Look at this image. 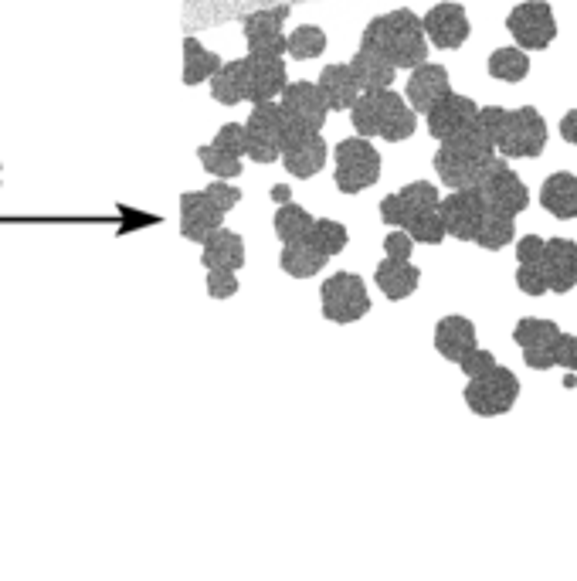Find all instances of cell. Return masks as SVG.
<instances>
[{
	"instance_id": "4fadbf2b",
	"label": "cell",
	"mask_w": 577,
	"mask_h": 581,
	"mask_svg": "<svg viewBox=\"0 0 577 581\" xmlns=\"http://www.w3.org/2000/svg\"><path fill=\"white\" fill-rule=\"evenodd\" d=\"M438 211H442L445 232H449L452 238H459V242H472L479 232V225H482V218H486V204H482L476 187H462V191L442 198Z\"/></svg>"
},
{
	"instance_id": "7dc6e473",
	"label": "cell",
	"mask_w": 577,
	"mask_h": 581,
	"mask_svg": "<svg viewBox=\"0 0 577 581\" xmlns=\"http://www.w3.org/2000/svg\"><path fill=\"white\" fill-rule=\"evenodd\" d=\"M561 136H564L567 143H574V147H577V109H571V113L561 119Z\"/></svg>"
},
{
	"instance_id": "ee69618b",
	"label": "cell",
	"mask_w": 577,
	"mask_h": 581,
	"mask_svg": "<svg viewBox=\"0 0 577 581\" xmlns=\"http://www.w3.org/2000/svg\"><path fill=\"white\" fill-rule=\"evenodd\" d=\"M547 255V242L540 235H527L520 238V245H516V259H520V266H537V262H544Z\"/></svg>"
},
{
	"instance_id": "5b68a950",
	"label": "cell",
	"mask_w": 577,
	"mask_h": 581,
	"mask_svg": "<svg viewBox=\"0 0 577 581\" xmlns=\"http://www.w3.org/2000/svg\"><path fill=\"white\" fill-rule=\"evenodd\" d=\"M292 130L282 102H258L245 123L248 133V160L255 164H275L282 160V147H286V136Z\"/></svg>"
},
{
	"instance_id": "e0dca14e",
	"label": "cell",
	"mask_w": 577,
	"mask_h": 581,
	"mask_svg": "<svg viewBox=\"0 0 577 581\" xmlns=\"http://www.w3.org/2000/svg\"><path fill=\"white\" fill-rule=\"evenodd\" d=\"M421 24H425V34L428 41H432L435 48H459L465 45V38H469V14H465L462 4H435L432 11L421 17Z\"/></svg>"
},
{
	"instance_id": "5bb4252c",
	"label": "cell",
	"mask_w": 577,
	"mask_h": 581,
	"mask_svg": "<svg viewBox=\"0 0 577 581\" xmlns=\"http://www.w3.org/2000/svg\"><path fill=\"white\" fill-rule=\"evenodd\" d=\"M279 102H282V109H286V116L296 126H303V130L320 133L326 116H330V102H326L316 82H289Z\"/></svg>"
},
{
	"instance_id": "7a4b0ae2",
	"label": "cell",
	"mask_w": 577,
	"mask_h": 581,
	"mask_svg": "<svg viewBox=\"0 0 577 581\" xmlns=\"http://www.w3.org/2000/svg\"><path fill=\"white\" fill-rule=\"evenodd\" d=\"M496 140L486 133V126L479 123V116L465 126L462 133H455L452 140H445L435 153V170L442 177L445 187L462 191V187H476L479 177L496 164L493 157Z\"/></svg>"
},
{
	"instance_id": "44dd1931",
	"label": "cell",
	"mask_w": 577,
	"mask_h": 581,
	"mask_svg": "<svg viewBox=\"0 0 577 581\" xmlns=\"http://www.w3.org/2000/svg\"><path fill=\"white\" fill-rule=\"evenodd\" d=\"M476 344V327L465 316H442L435 323V350L452 364H462L465 354H472Z\"/></svg>"
},
{
	"instance_id": "6da1fadb",
	"label": "cell",
	"mask_w": 577,
	"mask_h": 581,
	"mask_svg": "<svg viewBox=\"0 0 577 581\" xmlns=\"http://www.w3.org/2000/svg\"><path fill=\"white\" fill-rule=\"evenodd\" d=\"M360 48H370L377 55H384L394 68H408L415 72L418 65H425L428 58V34L418 14H411L408 7L391 14H381L364 28Z\"/></svg>"
},
{
	"instance_id": "7402d4cb",
	"label": "cell",
	"mask_w": 577,
	"mask_h": 581,
	"mask_svg": "<svg viewBox=\"0 0 577 581\" xmlns=\"http://www.w3.org/2000/svg\"><path fill=\"white\" fill-rule=\"evenodd\" d=\"M544 269L550 279V293H571L577 286V242H571V238H550Z\"/></svg>"
},
{
	"instance_id": "83f0119b",
	"label": "cell",
	"mask_w": 577,
	"mask_h": 581,
	"mask_svg": "<svg viewBox=\"0 0 577 581\" xmlns=\"http://www.w3.org/2000/svg\"><path fill=\"white\" fill-rule=\"evenodd\" d=\"M275 225V235L282 238V245H296V242H306L309 232H313L316 218L309 215L306 208H299V204H279V211H275L272 218Z\"/></svg>"
},
{
	"instance_id": "f1b7e54d",
	"label": "cell",
	"mask_w": 577,
	"mask_h": 581,
	"mask_svg": "<svg viewBox=\"0 0 577 581\" xmlns=\"http://www.w3.org/2000/svg\"><path fill=\"white\" fill-rule=\"evenodd\" d=\"M282 269H286V276L292 279H309L316 276V272H323V266L330 259H326L323 252H316L309 242H296V245H282Z\"/></svg>"
},
{
	"instance_id": "f6af8a7d",
	"label": "cell",
	"mask_w": 577,
	"mask_h": 581,
	"mask_svg": "<svg viewBox=\"0 0 577 581\" xmlns=\"http://www.w3.org/2000/svg\"><path fill=\"white\" fill-rule=\"evenodd\" d=\"M554 364L564 367V371L577 374V337H571V333H561V337L554 340Z\"/></svg>"
},
{
	"instance_id": "e575fe53",
	"label": "cell",
	"mask_w": 577,
	"mask_h": 581,
	"mask_svg": "<svg viewBox=\"0 0 577 581\" xmlns=\"http://www.w3.org/2000/svg\"><path fill=\"white\" fill-rule=\"evenodd\" d=\"M347 228L340 225V221H330V218H316L313 232H309L306 242L313 245L316 252H323L326 259H333V255H340L347 249Z\"/></svg>"
},
{
	"instance_id": "681fc988",
	"label": "cell",
	"mask_w": 577,
	"mask_h": 581,
	"mask_svg": "<svg viewBox=\"0 0 577 581\" xmlns=\"http://www.w3.org/2000/svg\"><path fill=\"white\" fill-rule=\"evenodd\" d=\"M577 384V374L574 371H567V378H564V388H574Z\"/></svg>"
},
{
	"instance_id": "7c38bea8",
	"label": "cell",
	"mask_w": 577,
	"mask_h": 581,
	"mask_svg": "<svg viewBox=\"0 0 577 581\" xmlns=\"http://www.w3.org/2000/svg\"><path fill=\"white\" fill-rule=\"evenodd\" d=\"M282 164H286L292 177L309 181V177L320 174L323 164H326V140L316 130H303V126L292 123V130L286 136V147H282Z\"/></svg>"
},
{
	"instance_id": "d6986e66",
	"label": "cell",
	"mask_w": 577,
	"mask_h": 581,
	"mask_svg": "<svg viewBox=\"0 0 577 581\" xmlns=\"http://www.w3.org/2000/svg\"><path fill=\"white\" fill-rule=\"evenodd\" d=\"M452 96V82H449V72H445L442 65H418L415 72H411L408 79V99H411V109L415 113H432L442 99Z\"/></svg>"
},
{
	"instance_id": "8fae6325",
	"label": "cell",
	"mask_w": 577,
	"mask_h": 581,
	"mask_svg": "<svg viewBox=\"0 0 577 581\" xmlns=\"http://www.w3.org/2000/svg\"><path fill=\"white\" fill-rule=\"evenodd\" d=\"M289 17V7H269V11H255L241 21L248 41V55H265V58H282L289 51V38L282 34V24Z\"/></svg>"
},
{
	"instance_id": "d590c367",
	"label": "cell",
	"mask_w": 577,
	"mask_h": 581,
	"mask_svg": "<svg viewBox=\"0 0 577 581\" xmlns=\"http://www.w3.org/2000/svg\"><path fill=\"white\" fill-rule=\"evenodd\" d=\"M326 51V34L316 24H303L289 34V55L299 58V62H309V58H320Z\"/></svg>"
},
{
	"instance_id": "ab89813d",
	"label": "cell",
	"mask_w": 577,
	"mask_h": 581,
	"mask_svg": "<svg viewBox=\"0 0 577 581\" xmlns=\"http://www.w3.org/2000/svg\"><path fill=\"white\" fill-rule=\"evenodd\" d=\"M214 147L235 153V157H245V153H248V133H245V123H228V126H221L218 136H214Z\"/></svg>"
},
{
	"instance_id": "9c48e42d",
	"label": "cell",
	"mask_w": 577,
	"mask_h": 581,
	"mask_svg": "<svg viewBox=\"0 0 577 581\" xmlns=\"http://www.w3.org/2000/svg\"><path fill=\"white\" fill-rule=\"evenodd\" d=\"M381 177V153L360 140H343L337 147V187L343 194H360Z\"/></svg>"
},
{
	"instance_id": "d6a6232c",
	"label": "cell",
	"mask_w": 577,
	"mask_h": 581,
	"mask_svg": "<svg viewBox=\"0 0 577 581\" xmlns=\"http://www.w3.org/2000/svg\"><path fill=\"white\" fill-rule=\"evenodd\" d=\"M472 242L479 245V249L486 252H499L506 249V245L513 242V218L510 215H496V211H486V218H482L479 232Z\"/></svg>"
},
{
	"instance_id": "836d02e7",
	"label": "cell",
	"mask_w": 577,
	"mask_h": 581,
	"mask_svg": "<svg viewBox=\"0 0 577 581\" xmlns=\"http://www.w3.org/2000/svg\"><path fill=\"white\" fill-rule=\"evenodd\" d=\"M557 337H561V327H557L554 320H540V316H527V320H520L513 330V340L523 350L547 347V344H554Z\"/></svg>"
},
{
	"instance_id": "9a60e30c",
	"label": "cell",
	"mask_w": 577,
	"mask_h": 581,
	"mask_svg": "<svg viewBox=\"0 0 577 581\" xmlns=\"http://www.w3.org/2000/svg\"><path fill=\"white\" fill-rule=\"evenodd\" d=\"M241 68H245V99L248 102H272L275 96H282L289 85L286 62L282 58H265V55H248L241 58Z\"/></svg>"
},
{
	"instance_id": "74e56055",
	"label": "cell",
	"mask_w": 577,
	"mask_h": 581,
	"mask_svg": "<svg viewBox=\"0 0 577 581\" xmlns=\"http://www.w3.org/2000/svg\"><path fill=\"white\" fill-rule=\"evenodd\" d=\"M197 157H201L204 170H211L218 181H228V177H238L241 174V157H235V153L221 150V147H201L197 150Z\"/></svg>"
},
{
	"instance_id": "2e32d148",
	"label": "cell",
	"mask_w": 577,
	"mask_h": 581,
	"mask_svg": "<svg viewBox=\"0 0 577 581\" xmlns=\"http://www.w3.org/2000/svg\"><path fill=\"white\" fill-rule=\"evenodd\" d=\"M438 204H442V198H438V187L428 184V181H415V184L401 187L398 194H391V198L381 201V218L387 221V225L404 228L411 218L428 215V211H438Z\"/></svg>"
},
{
	"instance_id": "f546056e",
	"label": "cell",
	"mask_w": 577,
	"mask_h": 581,
	"mask_svg": "<svg viewBox=\"0 0 577 581\" xmlns=\"http://www.w3.org/2000/svg\"><path fill=\"white\" fill-rule=\"evenodd\" d=\"M221 68V58L211 55L208 48L201 45L197 38H187L184 41V82L187 85H197L204 79H214Z\"/></svg>"
},
{
	"instance_id": "1f68e13d",
	"label": "cell",
	"mask_w": 577,
	"mask_h": 581,
	"mask_svg": "<svg viewBox=\"0 0 577 581\" xmlns=\"http://www.w3.org/2000/svg\"><path fill=\"white\" fill-rule=\"evenodd\" d=\"M211 96L225 102V106L245 102V68H241V58L218 68V75L211 79Z\"/></svg>"
},
{
	"instance_id": "cb8c5ba5",
	"label": "cell",
	"mask_w": 577,
	"mask_h": 581,
	"mask_svg": "<svg viewBox=\"0 0 577 581\" xmlns=\"http://www.w3.org/2000/svg\"><path fill=\"white\" fill-rule=\"evenodd\" d=\"M316 85H320V92L326 96V102H330V109H353L357 106V99L364 96V89H360L350 62L347 65H326Z\"/></svg>"
},
{
	"instance_id": "d4e9b609",
	"label": "cell",
	"mask_w": 577,
	"mask_h": 581,
	"mask_svg": "<svg viewBox=\"0 0 577 581\" xmlns=\"http://www.w3.org/2000/svg\"><path fill=\"white\" fill-rule=\"evenodd\" d=\"M540 204L561 221L577 218V174H567V170L550 174L540 187Z\"/></svg>"
},
{
	"instance_id": "ffe728a7",
	"label": "cell",
	"mask_w": 577,
	"mask_h": 581,
	"mask_svg": "<svg viewBox=\"0 0 577 581\" xmlns=\"http://www.w3.org/2000/svg\"><path fill=\"white\" fill-rule=\"evenodd\" d=\"M476 116H479L476 102H472L469 96H455L452 92L449 99H442L432 113H428V133L445 143V140H452L455 133H462Z\"/></svg>"
},
{
	"instance_id": "4316f807",
	"label": "cell",
	"mask_w": 577,
	"mask_h": 581,
	"mask_svg": "<svg viewBox=\"0 0 577 581\" xmlns=\"http://www.w3.org/2000/svg\"><path fill=\"white\" fill-rule=\"evenodd\" d=\"M350 68H353V75H357V82L364 92L387 89V85L394 82V72H398L384 55H377V51H370V48H360L357 55L350 58Z\"/></svg>"
},
{
	"instance_id": "3957f363",
	"label": "cell",
	"mask_w": 577,
	"mask_h": 581,
	"mask_svg": "<svg viewBox=\"0 0 577 581\" xmlns=\"http://www.w3.org/2000/svg\"><path fill=\"white\" fill-rule=\"evenodd\" d=\"M479 123L496 140V150L503 157H540L547 147V123L533 106L523 109L486 106L479 109Z\"/></svg>"
},
{
	"instance_id": "ba28073f",
	"label": "cell",
	"mask_w": 577,
	"mask_h": 581,
	"mask_svg": "<svg viewBox=\"0 0 577 581\" xmlns=\"http://www.w3.org/2000/svg\"><path fill=\"white\" fill-rule=\"evenodd\" d=\"M476 191H479L482 204H486V211H496V215L516 218L520 211H527V204H530L527 184H523L503 160H496V164L479 177Z\"/></svg>"
},
{
	"instance_id": "7bdbcfd3",
	"label": "cell",
	"mask_w": 577,
	"mask_h": 581,
	"mask_svg": "<svg viewBox=\"0 0 577 581\" xmlns=\"http://www.w3.org/2000/svg\"><path fill=\"white\" fill-rule=\"evenodd\" d=\"M411 252H415V238L408 232H391L384 238V255L387 259H398V262H411Z\"/></svg>"
},
{
	"instance_id": "f35d334b",
	"label": "cell",
	"mask_w": 577,
	"mask_h": 581,
	"mask_svg": "<svg viewBox=\"0 0 577 581\" xmlns=\"http://www.w3.org/2000/svg\"><path fill=\"white\" fill-rule=\"evenodd\" d=\"M516 286H520V293H527V296H544L550 289L544 262H537V266H516Z\"/></svg>"
},
{
	"instance_id": "8992f818",
	"label": "cell",
	"mask_w": 577,
	"mask_h": 581,
	"mask_svg": "<svg viewBox=\"0 0 577 581\" xmlns=\"http://www.w3.org/2000/svg\"><path fill=\"white\" fill-rule=\"evenodd\" d=\"M462 398L479 418L506 415L516 405V398H520V378H516L510 367L496 364L493 371H486L482 378H472L469 384H465Z\"/></svg>"
},
{
	"instance_id": "484cf974",
	"label": "cell",
	"mask_w": 577,
	"mask_h": 581,
	"mask_svg": "<svg viewBox=\"0 0 577 581\" xmlns=\"http://www.w3.org/2000/svg\"><path fill=\"white\" fill-rule=\"evenodd\" d=\"M374 279L387 299H408L421 283V272L411 266V262H398V259H387L384 255V262L377 266Z\"/></svg>"
},
{
	"instance_id": "b9f144b4",
	"label": "cell",
	"mask_w": 577,
	"mask_h": 581,
	"mask_svg": "<svg viewBox=\"0 0 577 581\" xmlns=\"http://www.w3.org/2000/svg\"><path fill=\"white\" fill-rule=\"evenodd\" d=\"M462 371H465V378H482V374H486V371H493V367H496V357H493V350H472V354H465L462 357Z\"/></svg>"
},
{
	"instance_id": "277c9868",
	"label": "cell",
	"mask_w": 577,
	"mask_h": 581,
	"mask_svg": "<svg viewBox=\"0 0 577 581\" xmlns=\"http://www.w3.org/2000/svg\"><path fill=\"white\" fill-rule=\"evenodd\" d=\"M350 123L357 136H384L387 143H401L418 130L415 109L391 89L364 92L357 99V106L350 109Z\"/></svg>"
},
{
	"instance_id": "4dcf8cb0",
	"label": "cell",
	"mask_w": 577,
	"mask_h": 581,
	"mask_svg": "<svg viewBox=\"0 0 577 581\" xmlns=\"http://www.w3.org/2000/svg\"><path fill=\"white\" fill-rule=\"evenodd\" d=\"M527 72H530V58L520 45L499 48L489 55V75L499 82H520V79H527Z\"/></svg>"
},
{
	"instance_id": "bcb514c9",
	"label": "cell",
	"mask_w": 577,
	"mask_h": 581,
	"mask_svg": "<svg viewBox=\"0 0 577 581\" xmlns=\"http://www.w3.org/2000/svg\"><path fill=\"white\" fill-rule=\"evenodd\" d=\"M204 194H208V198H211L214 204H218V208L225 211V215L241 201V191H238V187H231V184H225V181H214Z\"/></svg>"
},
{
	"instance_id": "30bf717a",
	"label": "cell",
	"mask_w": 577,
	"mask_h": 581,
	"mask_svg": "<svg viewBox=\"0 0 577 581\" xmlns=\"http://www.w3.org/2000/svg\"><path fill=\"white\" fill-rule=\"evenodd\" d=\"M506 31L516 38V45L523 51H540L557 38V21L554 11L544 0H527V4L513 7L506 17Z\"/></svg>"
},
{
	"instance_id": "60d3db41",
	"label": "cell",
	"mask_w": 577,
	"mask_h": 581,
	"mask_svg": "<svg viewBox=\"0 0 577 581\" xmlns=\"http://www.w3.org/2000/svg\"><path fill=\"white\" fill-rule=\"evenodd\" d=\"M238 293V276L228 269H211L208 272V296L211 299H228Z\"/></svg>"
},
{
	"instance_id": "8d00e7d4",
	"label": "cell",
	"mask_w": 577,
	"mask_h": 581,
	"mask_svg": "<svg viewBox=\"0 0 577 581\" xmlns=\"http://www.w3.org/2000/svg\"><path fill=\"white\" fill-rule=\"evenodd\" d=\"M404 232H408L415 242L421 245H442L445 242V221H442V211H428V215H418L411 218L408 225H404Z\"/></svg>"
},
{
	"instance_id": "ac0fdd59",
	"label": "cell",
	"mask_w": 577,
	"mask_h": 581,
	"mask_svg": "<svg viewBox=\"0 0 577 581\" xmlns=\"http://www.w3.org/2000/svg\"><path fill=\"white\" fill-rule=\"evenodd\" d=\"M221 221H225V211H221L204 191L184 194V198H180V235H184L187 242L204 245V238L211 232H218Z\"/></svg>"
},
{
	"instance_id": "52a82bcc",
	"label": "cell",
	"mask_w": 577,
	"mask_h": 581,
	"mask_svg": "<svg viewBox=\"0 0 577 581\" xmlns=\"http://www.w3.org/2000/svg\"><path fill=\"white\" fill-rule=\"evenodd\" d=\"M320 299H323V316L333 323H357L360 316L370 313L367 286L353 272H337V276L326 279L320 289Z\"/></svg>"
},
{
	"instance_id": "603a6c76",
	"label": "cell",
	"mask_w": 577,
	"mask_h": 581,
	"mask_svg": "<svg viewBox=\"0 0 577 581\" xmlns=\"http://www.w3.org/2000/svg\"><path fill=\"white\" fill-rule=\"evenodd\" d=\"M201 262L204 269H228V272H238L245 266V238L238 232H228L225 225L218 232H211L204 238V252H201Z\"/></svg>"
},
{
	"instance_id": "c3c4849f",
	"label": "cell",
	"mask_w": 577,
	"mask_h": 581,
	"mask_svg": "<svg viewBox=\"0 0 577 581\" xmlns=\"http://www.w3.org/2000/svg\"><path fill=\"white\" fill-rule=\"evenodd\" d=\"M272 201H275V204H289V201H292V191H289L286 184H275V187H272Z\"/></svg>"
}]
</instances>
